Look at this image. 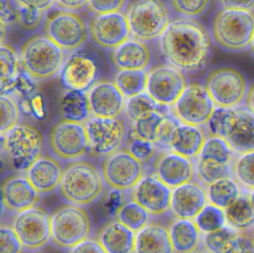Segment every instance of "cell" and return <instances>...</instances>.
Returning <instances> with one entry per match:
<instances>
[{"label": "cell", "instance_id": "6da1fadb", "mask_svg": "<svg viewBox=\"0 0 254 253\" xmlns=\"http://www.w3.org/2000/svg\"><path fill=\"white\" fill-rule=\"evenodd\" d=\"M211 37L193 18H177L170 22L158 39L160 52L168 64L183 72L202 69L211 55Z\"/></svg>", "mask_w": 254, "mask_h": 253}, {"label": "cell", "instance_id": "7a4b0ae2", "mask_svg": "<svg viewBox=\"0 0 254 253\" xmlns=\"http://www.w3.org/2000/svg\"><path fill=\"white\" fill-rule=\"evenodd\" d=\"M205 126L209 136L224 138L235 154L254 151V113L246 106H216Z\"/></svg>", "mask_w": 254, "mask_h": 253}, {"label": "cell", "instance_id": "3957f363", "mask_svg": "<svg viewBox=\"0 0 254 253\" xmlns=\"http://www.w3.org/2000/svg\"><path fill=\"white\" fill-rule=\"evenodd\" d=\"M103 177L89 162L75 160L64 170L59 190L64 199L71 204L88 205L101 195Z\"/></svg>", "mask_w": 254, "mask_h": 253}, {"label": "cell", "instance_id": "277c9868", "mask_svg": "<svg viewBox=\"0 0 254 253\" xmlns=\"http://www.w3.org/2000/svg\"><path fill=\"white\" fill-rule=\"evenodd\" d=\"M254 33L252 11L218 10L210 23V37L216 46L228 52H241L249 47Z\"/></svg>", "mask_w": 254, "mask_h": 253}, {"label": "cell", "instance_id": "5b68a950", "mask_svg": "<svg viewBox=\"0 0 254 253\" xmlns=\"http://www.w3.org/2000/svg\"><path fill=\"white\" fill-rule=\"evenodd\" d=\"M23 70L34 80H46L59 73L64 52L45 35L27 39L19 50Z\"/></svg>", "mask_w": 254, "mask_h": 253}, {"label": "cell", "instance_id": "8992f818", "mask_svg": "<svg viewBox=\"0 0 254 253\" xmlns=\"http://www.w3.org/2000/svg\"><path fill=\"white\" fill-rule=\"evenodd\" d=\"M125 15L130 36L143 42L159 39L171 22L169 9L162 0H133Z\"/></svg>", "mask_w": 254, "mask_h": 253}, {"label": "cell", "instance_id": "52a82bcc", "mask_svg": "<svg viewBox=\"0 0 254 253\" xmlns=\"http://www.w3.org/2000/svg\"><path fill=\"white\" fill-rule=\"evenodd\" d=\"M2 145L14 169L27 172L41 156L43 139L37 128L19 123L1 135Z\"/></svg>", "mask_w": 254, "mask_h": 253}, {"label": "cell", "instance_id": "ba28073f", "mask_svg": "<svg viewBox=\"0 0 254 253\" xmlns=\"http://www.w3.org/2000/svg\"><path fill=\"white\" fill-rule=\"evenodd\" d=\"M44 35L64 52H75L87 40L88 28L74 11L60 10L46 18Z\"/></svg>", "mask_w": 254, "mask_h": 253}, {"label": "cell", "instance_id": "9c48e42d", "mask_svg": "<svg viewBox=\"0 0 254 253\" xmlns=\"http://www.w3.org/2000/svg\"><path fill=\"white\" fill-rule=\"evenodd\" d=\"M204 86L217 107L239 106L248 90L245 76L232 66L212 68L204 78Z\"/></svg>", "mask_w": 254, "mask_h": 253}, {"label": "cell", "instance_id": "30bf717a", "mask_svg": "<svg viewBox=\"0 0 254 253\" xmlns=\"http://www.w3.org/2000/svg\"><path fill=\"white\" fill-rule=\"evenodd\" d=\"M52 241L61 248H70L88 238L90 221L87 213L78 205H63L51 216Z\"/></svg>", "mask_w": 254, "mask_h": 253}, {"label": "cell", "instance_id": "8fae6325", "mask_svg": "<svg viewBox=\"0 0 254 253\" xmlns=\"http://www.w3.org/2000/svg\"><path fill=\"white\" fill-rule=\"evenodd\" d=\"M215 107L204 84L190 82L172 106V113L181 123L200 127L206 124Z\"/></svg>", "mask_w": 254, "mask_h": 253}, {"label": "cell", "instance_id": "7c38bea8", "mask_svg": "<svg viewBox=\"0 0 254 253\" xmlns=\"http://www.w3.org/2000/svg\"><path fill=\"white\" fill-rule=\"evenodd\" d=\"M49 145L53 154L62 160L81 158L89 149L85 125L64 119L57 122L50 130Z\"/></svg>", "mask_w": 254, "mask_h": 253}, {"label": "cell", "instance_id": "4fadbf2b", "mask_svg": "<svg viewBox=\"0 0 254 253\" xmlns=\"http://www.w3.org/2000/svg\"><path fill=\"white\" fill-rule=\"evenodd\" d=\"M101 174L111 189L127 190L133 189L143 178V166L130 152L121 150L107 156Z\"/></svg>", "mask_w": 254, "mask_h": 253}, {"label": "cell", "instance_id": "5bb4252c", "mask_svg": "<svg viewBox=\"0 0 254 253\" xmlns=\"http://www.w3.org/2000/svg\"><path fill=\"white\" fill-rule=\"evenodd\" d=\"M25 249L35 250L46 245L52 239L51 216L44 209L31 207L18 212L12 223Z\"/></svg>", "mask_w": 254, "mask_h": 253}, {"label": "cell", "instance_id": "9a60e30c", "mask_svg": "<svg viewBox=\"0 0 254 253\" xmlns=\"http://www.w3.org/2000/svg\"><path fill=\"white\" fill-rule=\"evenodd\" d=\"M186 86L184 72L170 64H161L148 71L146 92L161 105L173 106Z\"/></svg>", "mask_w": 254, "mask_h": 253}, {"label": "cell", "instance_id": "2e32d148", "mask_svg": "<svg viewBox=\"0 0 254 253\" xmlns=\"http://www.w3.org/2000/svg\"><path fill=\"white\" fill-rule=\"evenodd\" d=\"M89 149L97 156H109L118 151L125 137L122 119L91 116L85 123Z\"/></svg>", "mask_w": 254, "mask_h": 253}, {"label": "cell", "instance_id": "e0dca14e", "mask_svg": "<svg viewBox=\"0 0 254 253\" xmlns=\"http://www.w3.org/2000/svg\"><path fill=\"white\" fill-rule=\"evenodd\" d=\"M87 28L91 41L106 50L115 49L131 37L126 15L121 11L93 14Z\"/></svg>", "mask_w": 254, "mask_h": 253}, {"label": "cell", "instance_id": "ac0fdd59", "mask_svg": "<svg viewBox=\"0 0 254 253\" xmlns=\"http://www.w3.org/2000/svg\"><path fill=\"white\" fill-rule=\"evenodd\" d=\"M97 73L98 66L90 56L82 52H71L63 63L59 77L66 89L85 91L95 82Z\"/></svg>", "mask_w": 254, "mask_h": 253}, {"label": "cell", "instance_id": "d6986e66", "mask_svg": "<svg viewBox=\"0 0 254 253\" xmlns=\"http://www.w3.org/2000/svg\"><path fill=\"white\" fill-rule=\"evenodd\" d=\"M86 93L91 116L116 118L125 108V97L114 81L107 79L96 81Z\"/></svg>", "mask_w": 254, "mask_h": 253}, {"label": "cell", "instance_id": "ffe728a7", "mask_svg": "<svg viewBox=\"0 0 254 253\" xmlns=\"http://www.w3.org/2000/svg\"><path fill=\"white\" fill-rule=\"evenodd\" d=\"M172 190L157 176H145L133 188L132 198L150 214L160 215L170 209Z\"/></svg>", "mask_w": 254, "mask_h": 253}, {"label": "cell", "instance_id": "44dd1931", "mask_svg": "<svg viewBox=\"0 0 254 253\" xmlns=\"http://www.w3.org/2000/svg\"><path fill=\"white\" fill-rule=\"evenodd\" d=\"M177 118L168 113L151 112L145 114L132 122L133 134L148 140L157 146L170 148V138L173 129L178 124Z\"/></svg>", "mask_w": 254, "mask_h": 253}, {"label": "cell", "instance_id": "7402d4cb", "mask_svg": "<svg viewBox=\"0 0 254 253\" xmlns=\"http://www.w3.org/2000/svg\"><path fill=\"white\" fill-rule=\"evenodd\" d=\"M207 202L206 190L190 181L173 189L170 209L177 218L194 219Z\"/></svg>", "mask_w": 254, "mask_h": 253}, {"label": "cell", "instance_id": "603a6c76", "mask_svg": "<svg viewBox=\"0 0 254 253\" xmlns=\"http://www.w3.org/2000/svg\"><path fill=\"white\" fill-rule=\"evenodd\" d=\"M156 176L170 189L190 182L194 174V165L190 158L174 151L162 154L155 165Z\"/></svg>", "mask_w": 254, "mask_h": 253}, {"label": "cell", "instance_id": "cb8c5ba5", "mask_svg": "<svg viewBox=\"0 0 254 253\" xmlns=\"http://www.w3.org/2000/svg\"><path fill=\"white\" fill-rule=\"evenodd\" d=\"M1 190L3 206L16 213L35 206L40 194L26 176L8 177Z\"/></svg>", "mask_w": 254, "mask_h": 253}, {"label": "cell", "instance_id": "d4e9b609", "mask_svg": "<svg viewBox=\"0 0 254 253\" xmlns=\"http://www.w3.org/2000/svg\"><path fill=\"white\" fill-rule=\"evenodd\" d=\"M110 61L117 70H146L151 63V52L146 42L130 37L111 50Z\"/></svg>", "mask_w": 254, "mask_h": 253}, {"label": "cell", "instance_id": "484cf974", "mask_svg": "<svg viewBox=\"0 0 254 253\" xmlns=\"http://www.w3.org/2000/svg\"><path fill=\"white\" fill-rule=\"evenodd\" d=\"M63 170L59 163L48 156H40L27 170L26 177L40 194L59 188Z\"/></svg>", "mask_w": 254, "mask_h": 253}, {"label": "cell", "instance_id": "4316f807", "mask_svg": "<svg viewBox=\"0 0 254 253\" xmlns=\"http://www.w3.org/2000/svg\"><path fill=\"white\" fill-rule=\"evenodd\" d=\"M135 236L136 232L116 219L101 227L97 240L106 253H133Z\"/></svg>", "mask_w": 254, "mask_h": 253}, {"label": "cell", "instance_id": "83f0119b", "mask_svg": "<svg viewBox=\"0 0 254 253\" xmlns=\"http://www.w3.org/2000/svg\"><path fill=\"white\" fill-rule=\"evenodd\" d=\"M206 137L199 126L178 123L173 129L169 147L172 151L188 158H197Z\"/></svg>", "mask_w": 254, "mask_h": 253}, {"label": "cell", "instance_id": "f1b7e54d", "mask_svg": "<svg viewBox=\"0 0 254 253\" xmlns=\"http://www.w3.org/2000/svg\"><path fill=\"white\" fill-rule=\"evenodd\" d=\"M133 253H174L169 228L148 223L136 232Z\"/></svg>", "mask_w": 254, "mask_h": 253}, {"label": "cell", "instance_id": "f546056e", "mask_svg": "<svg viewBox=\"0 0 254 253\" xmlns=\"http://www.w3.org/2000/svg\"><path fill=\"white\" fill-rule=\"evenodd\" d=\"M169 233L174 253H192L201 241V232L192 219H175L169 226Z\"/></svg>", "mask_w": 254, "mask_h": 253}, {"label": "cell", "instance_id": "4dcf8cb0", "mask_svg": "<svg viewBox=\"0 0 254 253\" xmlns=\"http://www.w3.org/2000/svg\"><path fill=\"white\" fill-rule=\"evenodd\" d=\"M226 225L239 233L254 227V207L248 192H242L229 206L224 208Z\"/></svg>", "mask_w": 254, "mask_h": 253}, {"label": "cell", "instance_id": "1f68e13d", "mask_svg": "<svg viewBox=\"0 0 254 253\" xmlns=\"http://www.w3.org/2000/svg\"><path fill=\"white\" fill-rule=\"evenodd\" d=\"M60 111L64 120L85 123L91 117L87 93L81 90H65L60 100Z\"/></svg>", "mask_w": 254, "mask_h": 253}, {"label": "cell", "instance_id": "d6a6232c", "mask_svg": "<svg viewBox=\"0 0 254 253\" xmlns=\"http://www.w3.org/2000/svg\"><path fill=\"white\" fill-rule=\"evenodd\" d=\"M241 190L234 178L229 176L208 185L206 195L209 203L224 209L239 197Z\"/></svg>", "mask_w": 254, "mask_h": 253}, {"label": "cell", "instance_id": "836d02e7", "mask_svg": "<svg viewBox=\"0 0 254 253\" xmlns=\"http://www.w3.org/2000/svg\"><path fill=\"white\" fill-rule=\"evenodd\" d=\"M147 76L145 70H117L113 81L124 97L129 98L146 91Z\"/></svg>", "mask_w": 254, "mask_h": 253}, {"label": "cell", "instance_id": "e575fe53", "mask_svg": "<svg viewBox=\"0 0 254 253\" xmlns=\"http://www.w3.org/2000/svg\"><path fill=\"white\" fill-rule=\"evenodd\" d=\"M234 154L235 153L233 152L232 148L224 138L218 136H208L205 139L200 154L197 158L220 164L231 165L234 159Z\"/></svg>", "mask_w": 254, "mask_h": 253}, {"label": "cell", "instance_id": "d590c367", "mask_svg": "<svg viewBox=\"0 0 254 253\" xmlns=\"http://www.w3.org/2000/svg\"><path fill=\"white\" fill-rule=\"evenodd\" d=\"M124 110L126 116L131 122L154 111L162 113H168L169 111L168 106H164L156 102L146 91L127 98Z\"/></svg>", "mask_w": 254, "mask_h": 253}, {"label": "cell", "instance_id": "8d00e7d4", "mask_svg": "<svg viewBox=\"0 0 254 253\" xmlns=\"http://www.w3.org/2000/svg\"><path fill=\"white\" fill-rule=\"evenodd\" d=\"M231 173L242 190H254V151L237 155L231 163Z\"/></svg>", "mask_w": 254, "mask_h": 253}, {"label": "cell", "instance_id": "74e56055", "mask_svg": "<svg viewBox=\"0 0 254 253\" xmlns=\"http://www.w3.org/2000/svg\"><path fill=\"white\" fill-rule=\"evenodd\" d=\"M149 218L150 213L135 200L125 202L116 212V219L134 232L148 224Z\"/></svg>", "mask_w": 254, "mask_h": 253}, {"label": "cell", "instance_id": "f35d334b", "mask_svg": "<svg viewBox=\"0 0 254 253\" xmlns=\"http://www.w3.org/2000/svg\"><path fill=\"white\" fill-rule=\"evenodd\" d=\"M0 84L3 90L20 73V57L11 46L3 43L0 46Z\"/></svg>", "mask_w": 254, "mask_h": 253}, {"label": "cell", "instance_id": "ab89813d", "mask_svg": "<svg viewBox=\"0 0 254 253\" xmlns=\"http://www.w3.org/2000/svg\"><path fill=\"white\" fill-rule=\"evenodd\" d=\"M194 171L199 182L207 187L208 185L225 177L232 176L231 165L220 164L217 162L202 160L197 158Z\"/></svg>", "mask_w": 254, "mask_h": 253}, {"label": "cell", "instance_id": "60d3db41", "mask_svg": "<svg viewBox=\"0 0 254 253\" xmlns=\"http://www.w3.org/2000/svg\"><path fill=\"white\" fill-rule=\"evenodd\" d=\"M238 235L239 232L224 225L215 231L204 233L201 237V243L203 249L209 253H224Z\"/></svg>", "mask_w": 254, "mask_h": 253}, {"label": "cell", "instance_id": "b9f144b4", "mask_svg": "<svg viewBox=\"0 0 254 253\" xmlns=\"http://www.w3.org/2000/svg\"><path fill=\"white\" fill-rule=\"evenodd\" d=\"M194 222L202 234L215 231L226 225L224 209L207 203L194 217Z\"/></svg>", "mask_w": 254, "mask_h": 253}, {"label": "cell", "instance_id": "7bdbcfd3", "mask_svg": "<svg viewBox=\"0 0 254 253\" xmlns=\"http://www.w3.org/2000/svg\"><path fill=\"white\" fill-rule=\"evenodd\" d=\"M0 108H1L0 132L2 135L18 124L20 109L17 101L11 94H1Z\"/></svg>", "mask_w": 254, "mask_h": 253}, {"label": "cell", "instance_id": "ee69618b", "mask_svg": "<svg viewBox=\"0 0 254 253\" xmlns=\"http://www.w3.org/2000/svg\"><path fill=\"white\" fill-rule=\"evenodd\" d=\"M172 9L182 17L196 18L203 14L210 0H169Z\"/></svg>", "mask_w": 254, "mask_h": 253}, {"label": "cell", "instance_id": "f6af8a7d", "mask_svg": "<svg viewBox=\"0 0 254 253\" xmlns=\"http://www.w3.org/2000/svg\"><path fill=\"white\" fill-rule=\"evenodd\" d=\"M24 246L14 228L2 224L0 227V253H22Z\"/></svg>", "mask_w": 254, "mask_h": 253}, {"label": "cell", "instance_id": "bcb514c9", "mask_svg": "<svg viewBox=\"0 0 254 253\" xmlns=\"http://www.w3.org/2000/svg\"><path fill=\"white\" fill-rule=\"evenodd\" d=\"M35 89L34 79L24 70L20 71L17 77L3 90H1V94H11V93H18L23 97L30 96L33 94Z\"/></svg>", "mask_w": 254, "mask_h": 253}, {"label": "cell", "instance_id": "7dc6e473", "mask_svg": "<svg viewBox=\"0 0 254 253\" xmlns=\"http://www.w3.org/2000/svg\"><path fill=\"white\" fill-rule=\"evenodd\" d=\"M127 151L143 163L149 160L154 155L155 144L134 134V136L129 141Z\"/></svg>", "mask_w": 254, "mask_h": 253}, {"label": "cell", "instance_id": "c3c4849f", "mask_svg": "<svg viewBox=\"0 0 254 253\" xmlns=\"http://www.w3.org/2000/svg\"><path fill=\"white\" fill-rule=\"evenodd\" d=\"M45 13L41 12L37 9H33L27 6L19 5V16H18V24L21 28L25 30H35L37 29L43 22Z\"/></svg>", "mask_w": 254, "mask_h": 253}, {"label": "cell", "instance_id": "681fc988", "mask_svg": "<svg viewBox=\"0 0 254 253\" xmlns=\"http://www.w3.org/2000/svg\"><path fill=\"white\" fill-rule=\"evenodd\" d=\"M126 0H88L87 10L92 14H106L121 11Z\"/></svg>", "mask_w": 254, "mask_h": 253}, {"label": "cell", "instance_id": "f907efd6", "mask_svg": "<svg viewBox=\"0 0 254 253\" xmlns=\"http://www.w3.org/2000/svg\"><path fill=\"white\" fill-rule=\"evenodd\" d=\"M0 23L7 28L18 24L19 3L16 0H0Z\"/></svg>", "mask_w": 254, "mask_h": 253}, {"label": "cell", "instance_id": "816d5d0a", "mask_svg": "<svg viewBox=\"0 0 254 253\" xmlns=\"http://www.w3.org/2000/svg\"><path fill=\"white\" fill-rule=\"evenodd\" d=\"M224 253H254V248L248 235L246 233H239Z\"/></svg>", "mask_w": 254, "mask_h": 253}, {"label": "cell", "instance_id": "f5cc1de1", "mask_svg": "<svg viewBox=\"0 0 254 253\" xmlns=\"http://www.w3.org/2000/svg\"><path fill=\"white\" fill-rule=\"evenodd\" d=\"M67 253H106L98 240L86 238L78 244L68 248Z\"/></svg>", "mask_w": 254, "mask_h": 253}, {"label": "cell", "instance_id": "db71d44e", "mask_svg": "<svg viewBox=\"0 0 254 253\" xmlns=\"http://www.w3.org/2000/svg\"><path fill=\"white\" fill-rule=\"evenodd\" d=\"M223 9L252 11L254 9V0H218Z\"/></svg>", "mask_w": 254, "mask_h": 253}, {"label": "cell", "instance_id": "11a10c76", "mask_svg": "<svg viewBox=\"0 0 254 253\" xmlns=\"http://www.w3.org/2000/svg\"><path fill=\"white\" fill-rule=\"evenodd\" d=\"M30 112L37 117H43L45 115V103L44 98L40 93H33L28 96Z\"/></svg>", "mask_w": 254, "mask_h": 253}, {"label": "cell", "instance_id": "9f6ffc18", "mask_svg": "<svg viewBox=\"0 0 254 253\" xmlns=\"http://www.w3.org/2000/svg\"><path fill=\"white\" fill-rule=\"evenodd\" d=\"M16 1L19 3V5L37 9L44 13L49 11L55 5V0H16Z\"/></svg>", "mask_w": 254, "mask_h": 253}, {"label": "cell", "instance_id": "6f0895ef", "mask_svg": "<svg viewBox=\"0 0 254 253\" xmlns=\"http://www.w3.org/2000/svg\"><path fill=\"white\" fill-rule=\"evenodd\" d=\"M88 0H55V5L61 10L77 11L87 5Z\"/></svg>", "mask_w": 254, "mask_h": 253}, {"label": "cell", "instance_id": "680465c9", "mask_svg": "<svg viewBox=\"0 0 254 253\" xmlns=\"http://www.w3.org/2000/svg\"><path fill=\"white\" fill-rule=\"evenodd\" d=\"M244 101L246 107L254 113V82L248 87Z\"/></svg>", "mask_w": 254, "mask_h": 253}, {"label": "cell", "instance_id": "91938a15", "mask_svg": "<svg viewBox=\"0 0 254 253\" xmlns=\"http://www.w3.org/2000/svg\"><path fill=\"white\" fill-rule=\"evenodd\" d=\"M245 233L248 235V237H249V239L251 241V244H252V246L254 248V227L251 230H249L248 232H245Z\"/></svg>", "mask_w": 254, "mask_h": 253}, {"label": "cell", "instance_id": "94428289", "mask_svg": "<svg viewBox=\"0 0 254 253\" xmlns=\"http://www.w3.org/2000/svg\"><path fill=\"white\" fill-rule=\"evenodd\" d=\"M248 50H249V52L254 56V33H253V36H252L251 42H250V44H249Z\"/></svg>", "mask_w": 254, "mask_h": 253}, {"label": "cell", "instance_id": "6125c7cd", "mask_svg": "<svg viewBox=\"0 0 254 253\" xmlns=\"http://www.w3.org/2000/svg\"><path fill=\"white\" fill-rule=\"evenodd\" d=\"M248 193H249V196H250V199H251L252 205H253V207H254V190H252L248 191Z\"/></svg>", "mask_w": 254, "mask_h": 253}, {"label": "cell", "instance_id": "be15d7a7", "mask_svg": "<svg viewBox=\"0 0 254 253\" xmlns=\"http://www.w3.org/2000/svg\"><path fill=\"white\" fill-rule=\"evenodd\" d=\"M192 253H209V252H207L206 250H202V251H194Z\"/></svg>", "mask_w": 254, "mask_h": 253}]
</instances>
